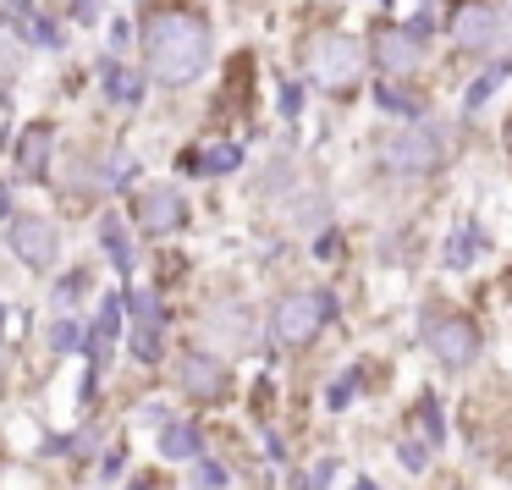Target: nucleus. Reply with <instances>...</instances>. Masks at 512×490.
Masks as SVG:
<instances>
[{"label": "nucleus", "instance_id": "1", "mask_svg": "<svg viewBox=\"0 0 512 490\" xmlns=\"http://www.w3.org/2000/svg\"><path fill=\"white\" fill-rule=\"evenodd\" d=\"M144 56H149V72L160 83H188L210 61V28L188 12H160L144 28Z\"/></svg>", "mask_w": 512, "mask_h": 490}, {"label": "nucleus", "instance_id": "2", "mask_svg": "<svg viewBox=\"0 0 512 490\" xmlns=\"http://www.w3.org/2000/svg\"><path fill=\"white\" fill-rule=\"evenodd\" d=\"M325 320H331V298H320V292H287V298L276 303V314H270L276 342H287V347L314 342V336L325 331Z\"/></svg>", "mask_w": 512, "mask_h": 490}, {"label": "nucleus", "instance_id": "3", "mask_svg": "<svg viewBox=\"0 0 512 490\" xmlns=\"http://www.w3.org/2000/svg\"><path fill=\"white\" fill-rule=\"evenodd\" d=\"M309 72L325 83V89H342V83H353L358 72H364V45L347 39V34L309 39Z\"/></svg>", "mask_w": 512, "mask_h": 490}, {"label": "nucleus", "instance_id": "4", "mask_svg": "<svg viewBox=\"0 0 512 490\" xmlns=\"http://www.w3.org/2000/svg\"><path fill=\"white\" fill-rule=\"evenodd\" d=\"M424 342H430V353L441 358L446 369H468L479 358V331L463 314H430V320H424Z\"/></svg>", "mask_w": 512, "mask_h": 490}, {"label": "nucleus", "instance_id": "5", "mask_svg": "<svg viewBox=\"0 0 512 490\" xmlns=\"http://www.w3.org/2000/svg\"><path fill=\"white\" fill-rule=\"evenodd\" d=\"M446 160L441 149V133L435 127H402L397 138H386V166L391 171H408V177H424Z\"/></svg>", "mask_w": 512, "mask_h": 490}, {"label": "nucleus", "instance_id": "6", "mask_svg": "<svg viewBox=\"0 0 512 490\" xmlns=\"http://www.w3.org/2000/svg\"><path fill=\"white\" fill-rule=\"evenodd\" d=\"M501 34H507V23H501L496 6H463V12L452 17V45L457 50H490Z\"/></svg>", "mask_w": 512, "mask_h": 490}, {"label": "nucleus", "instance_id": "7", "mask_svg": "<svg viewBox=\"0 0 512 490\" xmlns=\"http://www.w3.org/2000/svg\"><path fill=\"white\" fill-rule=\"evenodd\" d=\"M177 386L188 391L193 402H215V397H226V369H221V358H210V353H188L177 364Z\"/></svg>", "mask_w": 512, "mask_h": 490}, {"label": "nucleus", "instance_id": "8", "mask_svg": "<svg viewBox=\"0 0 512 490\" xmlns=\"http://www.w3.org/2000/svg\"><path fill=\"white\" fill-rule=\"evenodd\" d=\"M369 56H375L386 72H413V67H419V39H408L402 28L380 23L375 39H369Z\"/></svg>", "mask_w": 512, "mask_h": 490}, {"label": "nucleus", "instance_id": "9", "mask_svg": "<svg viewBox=\"0 0 512 490\" xmlns=\"http://www.w3.org/2000/svg\"><path fill=\"white\" fill-rule=\"evenodd\" d=\"M138 221H144V232H177V226L188 221V204L171 188H149L144 199H138Z\"/></svg>", "mask_w": 512, "mask_h": 490}, {"label": "nucleus", "instance_id": "10", "mask_svg": "<svg viewBox=\"0 0 512 490\" xmlns=\"http://www.w3.org/2000/svg\"><path fill=\"white\" fill-rule=\"evenodd\" d=\"M12 243H17V254H23L28 259V265H39V270H45V265H56V226H50V221H17L12 226Z\"/></svg>", "mask_w": 512, "mask_h": 490}, {"label": "nucleus", "instance_id": "11", "mask_svg": "<svg viewBox=\"0 0 512 490\" xmlns=\"http://www.w3.org/2000/svg\"><path fill=\"white\" fill-rule=\"evenodd\" d=\"M215 336H221V342H232V347H248L254 342V331H248V314L243 309H215Z\"/></svg>", "mask_w": 512, "mask_h": 490}, {"label": "nucleus", "instance_id": "12", "mask_svg": "<svg viewBox=\"0 0 512 490\" xmlns=\"http://www.w3.org/2000/svg\"><path fill=\"white\" fill-rule=\"evenodd\" d=\"M45 155H50V127H34V133L23 138V171H45Z\"/></svg>", "mask_w": 512, "mask_h": 490}, {"label": "nucleus", "instance_id": "13", "mask_svg": "<svg viewBox=\"0 0 512 490\" xmlns=\"http://www.w3.org/2000/svg\"><path fill=\"white\" fill-rule=\"evenodd\" d=\"M160 446H166V457H199V435H193L188 424H171V430L160 435Z\"/></svg>", "mask_w": 512, "mask_h": 490}, {"label": "nucleus", "instance_id": "14", "mask_svg": "<svg viewBox=\"0 0 512 490\" xmlns=\"http://www.w3.org/2000/svg\"><path fill=\"white\" fill-rule=\"evenodd\" d=\"M105 248H111V259H116V265H127V259H133V248H127L122 221H105Z\"/></svg>", "mask_w": 512, "mask_h": 490}, {"label": "nucleus", "instance_id": "15", "mask_svg": "<svg viewBox=\"0 0 512 490\" xmlns=\"http://www.w3.org/2000/svg\"><path fill=\"white\" fill-rule=\"evenodd\" d=\"M199 166L204 171H226V166H237V149H215V155H204Z\"/></svg>", "mask_w": 512, "mask_h": 490}, {"label": "nucleus", "instance_id": "16", "mask_svg": "<svg viewBox=\"0 0 512 490\" xmlns=\"http://www.w3.org/2000/svg\"><path fill=\"white\" fill-rule=\"evenodd\" d=\"M111 94H116V100H133V78H127V72H111Z\"/></svg>", "mask_w": 512, "mask_h": 490}, {"label": "nucleus", "instance_id": "17", "mask_svg": "<svg viewBox=\"0 0 512 490\" xmlns=\"http://www.w3.org/2000/svg\"><path fill=\"white\" fill-rule=\"evenodd\" d=\"M402 463H408V468H424V463H430V457H424V446H402Z\"/></svg>", "mask_w": 512, "mask_h": 490}, {"label": "nucleus", "instance_id": "18", "mask_svg": "<svg viewBox=\"0 0 512 490\" xmlns=\"http://www.w3.org/2000/svg\"><path fill=\"white\" fill-rule=\"evenodd\" d=\"M358 490H375V485H369V479H358Z\"/></svg>", "mask_w": 512, "mask_h": 490}, {"label": "nucleus", "instance_id": "19", "mask_svg": "<svg viewBox=\"0 0 512 490\" xmlns=\"http://www.w3.org/2000/svg\"><path fill=\"white\" fill-rule=\"evenodd\" d=\"M507 149H512V122H507Z\"/></svg>", "mask_w": 512, "mask_h": 490}, {"label": "nucleus", "instance_id": "20", "mask_svg": "<svg viewBox=\"0 0 512 490\" xmlns=\"http://www.w3.org/2000/svg\"><path fill=\"white\" fill-rule=\"evenodd\" d=\"M0 204H6V193H0Z\"/></svg>", "mask_w": 512, "mask_h": 490}, {"label": "nucleus", "instance_id": "21", "mask_svg": "<svg viewBox=\"0 0 512 490\" xmlns=\"http://www.w3.org/2000/svg\"><path fill=\"white\" fill-rule=\"evenodd\" d=\"M0 364H6V353H0Z\"/></svg>", "mask_w": 512, "mask_h": 490}]
</instances>
